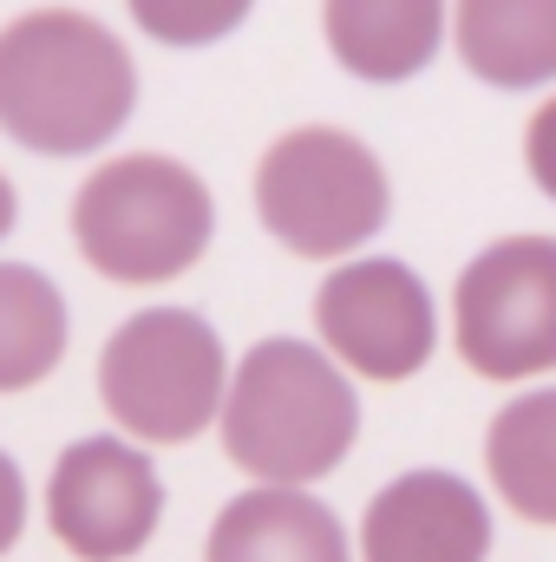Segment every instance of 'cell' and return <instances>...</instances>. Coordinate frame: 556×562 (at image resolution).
<instances>
[{
    "label": "cell",
    "mask_w": 556,
    "mask_h": 562,
    "mask_svg": "<svg viewBox=\"0 0 556 562\" xmlns=\"http://www.w3.org/2000/svg\"><path fill=\"white\" fill-rule=\"evenodd\" d=\"M138 112L125 40L79 7H33L0 26V132L40 157H86Z\"/></svg>",
    "instance_id": "obj_1"
},
{
    "label": "cell",
    "mask_w": 556,
    "mask_h": 562,
    "mask_svg": "<svg viewBox=\"0 0 556 562\" xmlns=\"http://www.w3.org/2000/svg\"><path fill=\"white\" fill-rule=\"evenodd\" d=\"M216 425H223L230 464L263 477V491H308L354 451L360 400L321 347L294 334H269L230 373Z\"/></svg>",
    "instance_id": "obj_2"
},
{
    "label": "cell",
    "mask_w": 556,
    "mask_h": 562,
    "mask_svg": "<svg viewBox=\"0 0 556 562\" xmlns=\"http://www.w3.org/2000/svg\"><path fill=\"white\" fill-rule=\"evenodd\" d=\"M216 236V203L210 183L157 150L105 157L79 190H73V243L105 281H177L203 262Z\"/></svg>",
    "instance_id": "obj_3"
},
{
    "label": "cell",
    "mask_w": 556,
    "mask_h": 562,
    "mask_svg": "<svg viewBox=\"0 0 556 562\" xmlns=\"http://www.w3.org/2000/svg\"><path fill=\"white\" fill-rule=\"evenodd\" d=\"M393 183L387 164L341 125L281 132L256 164V216L288 256L327 262L354 256L387 229Z\"/></svg>",
    "instance_id": "obj_4"
},
{
    "label": "cell",
    "mask_w": 556,
    "mask_h": 562,
    "mask_svg": "<svg viewBox=\"0 0 556 562\" xmlns=\"http://www.w3.org/2000/svg\"><path fill=\"white\" fill-rule=\"evenodd\" d=\"M223 386L230 353L197 307H138L99 353V400L138 445H190L216 425Z\"/></svg>",
    "instance_id": "obj_5"
},
{
    "label": "cell",
    "mask_w": 556,
    "mask_h": 562,
    "mask_svg": "<svg viewBox=\"0 0 556 562\" xmlns=\"http://www.w3.org/2000/svg\"><path fill=\"white\" fill-rule=\"evenodd\" d=\"M452 340L478 380H537L556 367V243L504 236L452 288Z\"/></svg>",
    "instance_id": "obj_6"
},
{
    "label": "cell",
    "mask_w": 556,
    "mask_h": 562,
    "mask_svg": "<svg viewBox=\"0 0 556 562\" xmlns=\"http://www.w3.org/2000/svg\"><path fill=\"white\" fill-rule=\"evenodd\" d=\"M314 327L334 367L367 380H413L438 347L432 294L400 256H354L327 269L314 294Z\"/></svg>",
    "instance_id": "obj_7"
},
{
    "label": "cell",
    "mask_w": 556,
    "mask_h": 562,
    "mask_svg": "<svg viewBox=\"0 0 556 562\" xmlns=\"http://www.w3.org/2000/svg\"><path fill=\"white\" fill-rule=\"evenodd\" d=\"M164 484L125 438H73L46 484V524L79 562H132L157 537Z\"/></svg>",
    "instance_id": "obj_8"
},
{
    "label": "cell",
    "mask_w": 556,
    "mask_h": 562,
    "mask_svg": "<svg viewBox=\"0 0 556 562\" xmlns=\"http://www.w3.org/2000/svg\"><path fill=\"white\" fill-rule=\"evenodd\" d=\"M491 510L458 471H407L360 517V562H485Z\"/></svg>",
    "instance_id": "obj_9"
},
{
    "label": "cell",
    "mask_w": 556,
    "mask_h": 562,
    "mask_svg": "<svg viewBox=\"0 0 556 562\" xmlns=\"http://www.w3.org/2000/svg\"><path fill=\"white\" fill-rule=\"evenodd\" d=\"M203 562H354L341 517L308 491H243L216 510Z\"/></svg>",
    "instance_id": "obj_10"
},
{
    "label": "cell",
    "mask_w": 556,
    "mask_h": 562,
    "mask_svg": "<svg viewBox=\"0 0 556 562\" xmlns=\"http://www.w3.org/2000/svg\"><path fill=\"white\" fill-rule=\"evenodd\" d=\"M327 53L341 72L367 86H400L419 79L438 46H445V7L438 0H347L321 13Z\"/></svg>",
    "instance_id": "obj_11"
},
{
    "label": "cell",
    "mask_w": 556,
    "mask_h": 562,
    "mask_svg": "<svg viewBox=\"0 0 556 562\" xmlns=\"http://www.w3.org/2000/svg\"><path fill=\"white\" fill-rule=\"evenodd\" d=\"M458 59L498 92H537L556 79V7L551 0H471L452 13Z\"/></svg>",
    "instance_id": "obj_12"
},
{
    "label": "cell",
    "mask_w": 556,
    "mask_h": 562,
    "mask_svg": "<svg viewBox=\"0 0 556 562\" xmlns=\"http://www.w3.org/2000/svg\"><path fill=\"white\" fill-rule=\"evenodd\" d=\"M485 464L524 524H556V393L537 386L511 400L485 431Z\"/></svg>",
    "instance_id": "obj_13"
},
{
    "label": "cell",
    "mask_w": 556,
    "mask_h": 562,
    "mask_svg": "<svg viewBox=\"0 0 556 562\" xmlns=\"http://www.w3.org/2000/svg\"><path fill=\"white\" fill-rule=\"evenodd\" d=\"M66 360V294L26 262H0V393L40 386Z\"/></svg>",
    "instance_id": "obj_14"
},
{
    "label": "cell",
    "mask_w": 556,
    "mask_h": 562,
    "mask_svg": "<svg viewBox=\"0 0 556 562\" xmlns=\"http://www.w3.org/2000/svg\"><path fill=\"white\" fill-rule=\"evenodd\" d=\"M249 20V7H138V26L144 33H157L164 46H210V40H223V33H236Z\"/></svg>",
    "instance_id": "obj_15"
},
{
    "label": "cell",
    "mask_w": 556,
    "mask_h": 562,
    "mask_svg": "<svg viewBox=\"0 0 556 562\" xmlns=\"http://www.w3.org/2000/svg\"><path fill=\"white\" fill-rule=\"evenodd\" d=\"M20 530H26V477H20V464L0 451V557L20 543Z\"/></svg>",
    "instance_id": "obj_16"
},
{
    "label": "cell",
    "mask_w": 556,
    "mask_h": 562,
    "mask_svg": "<svg viewBox=\"0 0 556 562\" xmlns=\"http://www.w3.org/2000/svg\"><path fill=\"white\" fill-rule=\"evenodd\" d=\"M13 216H20V203H13V183L0 177V243H7V229H13Z\"/></svg>",
    "instance_id": "obj_17"
}]
</instances>
